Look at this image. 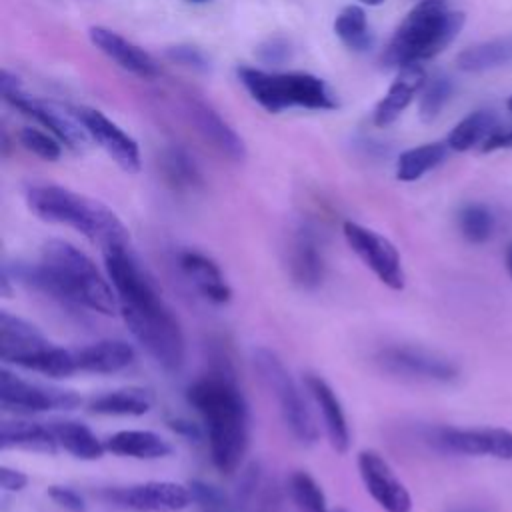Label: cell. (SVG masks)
Here are the masks:
<instances>
[{"label": "cell", "instance_id": "8", "mask_svg": "<svg viewBox=\"0 0 512 512\" xmlns=\"http://www.w3.org/2000/svg\"><path fill=\"white\" fill-rule=\"evenodd\" d=\"M0 86L2 96L10 106L18 108L22 114L34 118L38 124L48 128L54 138H58L70 150H84L86 144L92 140L74 110L68 112L54 102L28 96L26 92H22L18 78L12 76L8 70H2Z\"/></svg>", "mask_w": 512, "mask_h": 512}, {"label": "cell", "instance_id": "27", "mask_svg": "<svg viewBox=\"0 0 512 512\" xmlns=\"http://www.w3.org/2000/svg\"><path fill=\"white\" fill-rule=\"evenodd\" d=\"M0 442L4 450L22 448V450H34V452H46V454H54L58 450V442L50 424L26 422V420L2 422Z\"/></svg>", "mask_w": 512, "mask_h": 512}, {"label": "cell", "instance_id": "44", "mask_svg": "<svg viewBox=\"0 0 512 512\" xmlns=\"http://www.w3.org/2000/svg\"><path fill=\"white\" fill-rule=\"evenodd\" d=\"M0 484L4 492H20L28 484V476L16 468L2 466L0 468Z\"/></svg>", "mask_w": 512, "mask_h": 512}, {"label": "cell", "instance_id": "26", "mask_svg": "<svg viewBox=\"0 0 512 512\" xmlns=\"http://www.w3.org/2000/svg\"><path fill=\"white\" fill-rule=\"evenodd\" d=\"M512 64V34L472 44L458 52L456 66L462 72H486Z\"/></svg>", "mask_w": 512, "mask_h": 512}, {"label": "cell", "instance_id": "47", "mask_svg": "<svg viewBox=\"0 0 512 512\" xmlns=\"http://www.w3.org/2000/svg\"><path fill=\"white\" fill-rule=\"evenodd\" d=\"M452 512H486V510H480V508H458V510H452Z\"/></svg>", "mask_w": 512, "mask_h": 512}, {"label": "cell", "instance_id": "21", "mask_svg": "<svg viewBox=\"0 0 512 512\" xmlns=\"http://www.w3.org/2000/svg\"><path fill=\"white\" fill-rule=\"evenodd\" d=\"M304 384L322 414L330 446L336 452L344 454L350 448V428H348L344 408H342L334 388L318 374H306Z\"/></svg>", "mask_w": 512, "mask_h": 512}, {"label": "cell", "instance_id": "32", "mask_svg": "<svg viewBox=\"0 0 512 512\" xmlns=\"http://www.w3.org/2000/svg\"><path fill=\"white\" fill-rule=\"evenodd\" d=\"M334 32L342 44L354 52H366L374 46V34L368 28L366 12L360 6H346L334 20Z\"/></svg>", "mask_w": 512, "mask_h": 512}, {"label": "cell", "instance_id": "41", "mask_svg": "<svg viewBox=\"0 0 512 512\" xmlns=\"http://www.w3.org/2000/svg\"><path fill=\"white\" fill-rule=\"evenodd\" d=\"M48 496L54 504H58L60 508L68 510V512H86V504L84 498L68 486H50L48 488Z\"/></svg>", "mask_w": 512, "mask_h": 512}, {"label": "cell", "instance_id": "3", "mask_svg": "<svg viewBox=\"0 0 512 512\" xmlns=\"http://www.w3.org/2000/svg\"><path fill=\"white\" fill-rule=\"evenodd\" d=\"M186 400L204 422L214 468L236 472L248 450L250 414L232 370L220 366L200 376L188 386Z\"/></svg>", "mask_w": 512, "mask_h": 512}, {"label": "cell", "instance_id": "7", "mask_svg": "<svg viewBox=\"0 0 512 512\" xmlns=\"http://www.w3.org/2000/svg\"><path fill=\"white\" fill-rule=\"evenodd\" d=\"M252 364L266 390L274 396L278 412L290 434L302 446H312L318 440L314 416L304 400V394L280 356L270 348H254Z\"/></svg>", "mask_w": 512, "mask_h": 512}, {"label": "cell", "instance_id": "40", "mask_svg": "<svg viewBox=\"0 0 512 512\" xmlns=\"http://www.w3.org/2000/svg\"><path fill=\"white\" fill-rule=\"evenodd\" d=\"M166 56L176 62V64H182L186 68H194V70H208V58L206 54L196 48V46H186V44H178V46H170L166 50Z\"/></svg>", "mask_w": 512, "mask_h": 512}, {"label": "cell", "instance_id": "18", "mask_svg": "<svg viewBox=\"0 0 512 512\" xmlns=\"http://www.w3.org/2000/svg\"><path fill=\"white\" fill-rule=\"evenodd\" d=\"M90 42L112 62H116L126 72L140 76V78H154L158 76V64L156 60L134 42L126 40L118 32L104 28V26H92L88 30Z\"/></svg>", "mask_w": 512, "mask_h": 512}, {"label": "cell", "instance_id": "51", "mask_svg": "<svg viewBox=\"0 0 512 512\" xmlns=\"http://www.w3.org/2000/svg\"><path fill=\"white\" fill-rule=\"evenodd\" d=\"M206 512H222V510H206Z\"/></svg>", "mask_w": 512, "mask_h": 512}, {"label": "cell", "instance_id": "9", "mask_svg": "<svg viewBox=\"0 0 512 512\" xmlns=\"http://www.w3.org/2000/svg\"><path fill=\"white\" fill-rule=\"evenodd\" d=\"M424 442L442 454L512 460V432L504 428H424Z\"/></svg>", "mask_w": 512, "mask_h": 512}, {"label": "cell", "instance_id": "20", "mask_svg": "<svg viewBox=\"0 0 512 512\" xmlns=\"http://www.w3.org/2000/svg\"><path fill=\"white\" fill-rule=\"evenodd\" d=\"M178 266L190 284L210 302L228 304L232 298V288L220 270V266L206 254L198 250H182L178 254Z\"/></svg>", "mask_w": 512, "mask_h": 512}, {"label": "cell", "instance_id": "17", "mask_svg": "<svg viewBox=\"0 0 512 512\" xmlns=\"http://www.w3.org/2000/svg\"><path fill=\"white\" fill-rule=\"evenodd\" d=\"M186 112L202 138L208 140L220 154H224L232 162H242L246 158L244 140L210 104L190 98L186 102Z\"/></svg>", "mask_w": 512, "mask_h": 512}, {"label": "cell", "instance_id": "16", "mask_svg": "<svg viewBox=\"0 0 512 512\" xmlns=\"http://www.w3.org/2000/svg\"><path fill=\"white\" fill-rule=\"evenodd\" d=\"M286 268L292 282L304 290H314L322 284L326 260L322 246L310 228H300L292 236L286 250Z\"/></svg>", "mask_w": 512, "mask_h": 512}, {"label": "cell", "instance_id": "31", "mask_svg": "<svg viewBox=\"0 0 512 512\" xmlns=\"http://www.w3.org/2000/svg\"><path fill=\"white\" fill-rule=\"evenodd\" d=\"M496 116L492 110H474L464 116L448 134L446 144L454 152H466L482 144L496 128Z\"/></svg>", "mask_w": 512, "mask_h": 512}, {"label": "cell", "instance_id": "46", "mask_svg": "<svg viewBox=\"0 0 512 512\" xmlns=\"http://www.w3.org/2000/svg\"><path fill=\"white\" fill-rule=\"evenodd\" d=\"M504 262H506V270H508V276L512 280V242L508 244L506 248V254H504Z\"/></svg>", "mask_w": 512, "mask_h": 512}, {"label": "cell", "instance_id": "2", "mask_svg": "<svg viewBox=\"0 0 512 512\" xmlns=\"http://www.w3.org/2000/svg\"><path fill=\"white\" fill-rule=\"evenodd\" d=\"M14 278L62 304L82 306L104 316L118 310L110 278L96 268L86 252L66 240H48L42 246L40 260L32 266H18Z\"/></svg>", "mask_w": 512, "mask_h": 512}, {"label": "cell", "instance_id": "36", "mask_svg": "<svg viewBox=\"0 0 512 512\" xmlns=\"http://www.w3.org/2000/svg\"><path fill=\"white\" fill-rule=\"evenodd\" d=\"M162 170H164L166 180L174 188H180V190L196 188L202 182L194 160L180 148H170L164 152Z\"/></svg>", "mask_w": 512, "mask_h": 512}, {"label": "cell", "instance_id": "11", "mask_svg": "<svg viewBox=\"0 0 512 512\" xmlns=\"http://www.w3.org/2000/svg\"><path fill=\"white\" fill-rule=\"evenodd\" d=\"M100 498L114 508L130 512H180L194 502L188 484L168 480L104 488Z\"/></svg>", "mask_w": 512, "mask_h": 512}, {"label": "cell", "instance_id": "35", "mask_svg": "<svg viewBox=\"0 0 512 512\" xmlns=\"http://www.w3.org/2000/svg\"><path fill=\"white\" fill-rule=\"evenodd\" d=\"M494 214L488 206L480 202H470L458 212V228L462 236L472 244L486 242L494 232Z\"/></svg>", "mask_w": 512, "mask_h": 512}, {"label": "cell", "instance_id": "34", "mask_svg": "<svg viewBox=\"0 0 512 512\" xmlns=\"http://www.w3.org/2000/svg\"><path fill=\"white\" fill-rule=\"evenodd\" d=\"M288 492L300 512H334L328 508L324 490L308 472H294L288 480Z\"/></svg>", "mask_w": 512, "mask_h": 512}, {"label": "cell", "instance_id": "24", "mask_svg": "<svg viewBox=\"0 0 512 512\" xmlns=\"http://www.w3.org/2000/svg\"><path fill=\"white\" fill-rule=\"evenodd\" d=\"M106 452L120 458L158 460L172 454V446L152 430H120L104 440Z\"/></svg>", "mask_w": 512, "mask_h": 512}, {"label": "cell", "instance_id": "4", "mask_svg": "<svg viewBox=\"0 0 512 512\" xmlns=\"http://www.w3.org/2000/svg\"><path fill=\"white\" fill-rule=\"evenodd\" d=\"M26 204L40 220L68 226L102 248L130 244L128 230L112 208L64 186L32 184L26 188Z\"/></svg>", "mask_w": 512, "mask_h": 512}, {"label": "cell", "instance_id": "1", "mask_svg": "<svg viewBox=\"0 0 512 512\" xmlns=\"http://www.w3.org/2000/svg\"><path fill=\"white\" fill-rule=\"evenodd\" d=\"M102 254L106 276L114 286L118 310L130 334L164 370H180L186 358L182 326L132 254L130 244L102 248Z\"/></svg>", "mask_w": 512, "mask_h": 512}, {"label": "cell", "instance_id": "10", "mask_svg": "<svg viewBox=\"0 0 512 512\" xmlns=\"http://www.w3.org/2000/svg\"><path fill=\"white\" fill-rule=\"evenodd\" d=\"M346 244L362 260V264L390 290H402L406 274L398 248L382 234L358 222L346 220L342 226Z\"/></svg>", "mask_w": 512, "mask_h": 512}, {"label": "cell", "instance_id": "22", "mask_svg": "<svg viewBox=\"0 0 512 512\" xmlns=\"http://www.w3.org/2000/svg\"><path fill=\"white\" fill-rule=\"evenodd\" d=\"M424 84H426V72L422 64L400 68V74L396 76V80L390 84L384 98L374 108V116H372L374 124L380 128L392 124L408 108L414 96L422 92Z\"/></svg>", "mask_w": 512, "mask_h": 512}, {"label": "cell", "instance_id": "29", "mask_svg": "<svg viewBox=\"0 0 512 512\" xmlns=\"http://www.w3.org/2000/svg\"><path fill=\"white\" fill-rule=\"evenodd\" d=\"M152 396L144 388H118L90 400L88 408L100 416H142L150 410Z\"/></svg>", "mask_w": 512, "mask_h": 512}, {"label": "cell", "instance_id": "48", "mask_svg": "<svg viewBox=\"0 0 512 512\" xmlns=\"http://www.w3.org/2000/svg\"><path fill=\"white\" fill-rule=\"evenodd\" d=\"M362 4H368V6H378V4H382L384 0H360Z\"/></svg>", "mask_w": 512, "mask_h": 512}, {"label": "cell", "instance_id": "19", "mask_svg": "<svg viewBox=\"0 0 512 512\" xmlns=\"http://www.w3.org/2000/svg\"><path fill=\"white\" fill-rule=\"evenodd\" d=\"M46 346H50V342L34 324L8 310H0V358L4 364L20 366Z\"/></svg>", "mask_w": 512, "mask_h": 512}, {"label": "cell", "instance_id": "25", "mask_svg": "<svg viewBox=\"0 0 512 512\" xmlns=\"http://www.w3.org/2000/svg\"><path fill=\"white\" fill-rule=\"evenodd\" d=\"M278 506V490L258 464H252L240 476L236 488L238 512H274Z\"/></svg>", "mask_w": 512, "mask_h": 512}, {"label": "cell", "instance_id": "13", "mask_svg": "<svg viewBox=\"0 0 512 512\" xmlns=\"http://www.w3.org/2000/svg\"><path fill=\"white\" fill-rule=\"evenodd\" d=\"M0 404L6 412H48V410H72L82 404V398L74 390L42 386L28 382L8 368L0 370Z\"/></svg>", "mask_w": 512, "mask_h": 512}, {"label": "cell", "instance_id": "33", "mask_svg": "<svg viewBox=\"0 0 512 512\" xmlns=\"http://www.w3.org/2000/svg\"><path fill=\"white\" fill-rule=\"evenodd\" d=\"M20 368L24 370H32L50 378H68L74 372H78L76 366V356L74 352L60 348V346H46L44 350H40L38 354L26 358Z\"/></svg>", "mask_w": 512, "mask_h": 512}, {"label": "cell", "instance_id": "43", "mask_svg": "<svg viewBox=\"0 0 512 512\" xmlns=\"http://www.w3.org/2000/svg\"><path fill=\"white\" fill-rule=\"evenodd\" d=\"M504 148H512V124L496 126L492 130V134L480 144L482 152H496V150H504Z\"/></svg>", "mask_w": 512, "mask_h": 512}, {"label": "cell", "instance_id": "38", "mask_svg": "<svg viewBox=\"0 0 512 512\" xmlns=\"http://www.w3.org/2000/svg\"><path fill=\"white\" fill-rule=\"evenodd\" d=\"M18 140L28 152H32L34 156H38L42 160H48V162L58 160L60 154H62V146H60L62 142L58 138H52L46 132H42L38 128H32V126L22 128L20 134H18Z\"/></svg>", "mask_w": 512, "mask_h": 512}, {"label": "cell", "instance_id": "5", "mask_svg": "<svg viewBox=\"0 0 512 512\" xmlns=\"http://www.w3.org/2000/svg\"><path fill=\"white\" fill-rule=\"evenodd\" d=\"M464 26V14L450 10L446 0H418L390 38L382 60L392 68L422 64L440 54Z\"/></svg>", "mask_w": 512, "mask_h": 512}, {"label": "cell", "instance_id": "23", "mask_svg": "<svg viewBox=\"0 0 512 512\" xmlns=\"http://www.w3.org/2000/svg\"><path fill=\"white\" fill-rule=\"evenodd\" d=\"M74 356L80 372L116 374L134 362L136 352L124 340H100L76 350Z\"/></svg>", "mask_w": 512, "mask_h": 512}, {"label": "cell", "instance_id": "28", "mask_svg": "<svg viewBox=\"0 0 512 512\" xmlns=\"http://www.w3.org/2000/svg\"><path fill=\"white\" fill-rule=\"evenodd\" d=\"M56 442L68 454L80 460H98L106 452L104 442L82 422L76 420H58L50 424Z\"/></svg>", "mask_w": 512, "mask_h": 512}, {"label": "cell", "instance_id": "39", "mask_svg": "<svg viewBox=\"0 0 512 512\" xmlns=\"http://www.w3.org/2000/svg\"><path fill=\"white\" fill-rule=\"evenodd\" d=\"M292 54V48H290V42L284 40V38H268L266 42H262L258 48H256V56L262 64H268V66H278V64H284Z\"/></svg>", "mask_w": 512, "mask_h": 512}, {"label": "cell", "instance_id": "49", "mask_svg": "<svg viewBox=\"0 0 512 512\" xmlns=\"http://www.w3.org/2000/svg\"><path fill=\"white\" fill-rule=\"evenodd\" d=\"M506 108H508V112H512V94H510L508 100H506Z\"/></svg>", "mask_w": 512, "mask_h": 512}, {"label": "cell", "instance_id": "45", "mask_svg": "<svg viewBox=\"0 0 512 512\" xmlns=\"http://www.w3.org/2000/svg\"><path fill=\"white\" fill-rule=\"evenodd\" d=\"M170 428L176 430L178 434L182 436H188V438H198L200 436V430L194 422H188V420H182V418H176V420H170Z\"/></svg>", "mask_w": 512, "mask_h": 512}, {"label": "cell", "instance_id": "37", "mask_svg": "<svg viewBox=\"0 0 512 512\" xmlns=\"http://www.w3.org/2000/svg\"><path fill=\"white\" fill-rule=\"evenodd\" d=\"M450 94H452V80L450 78L434 76L432 80H426V84L422 88V94H420V104H418L420 118L424 122L434 120L442 112Z\"/></svg>", "mask_w": 512, "mask_h": 512}, {"label": "cell", "instance_id": "6", "mask_svg": "<svg viewBox=\"0 0 512 512\" xmlns=\"http://www.w3.org/2000/svg\"><path fill=\"white\" fill-rule=\"evenodd\" d=\"M236 76L252 100L268 112L294 106L308 110H334L338 106L326 82L308 72H266L240 66Z\"/></svg>", "mask_w": 512, "mask_h": 512}, {"label": "cell", "instance_id": "50", "mask_svg": "<svg viewBox=\"0 0 512 512\" xmlns=\"http://www.w3.org/2000/svg\"><path fill=\"white\" fill-rule=\"evenodd\" d=\"M188 2H194V4H204V2H208V0H188Z\"/></svg>", "mask_w": 512, "mask_h": 512}, {"label": "cell", "instance_id": "14", "mask_svg": "<svg viewBox=\"0 0 512 512\" xmlns=\"http://www.w3.org/2000/svg\"><path fill=\"white\" fill-rule=\"evenodd\" d=\"M358 472L366 492L384 512H412L408 488L376 450H362L358 454Z\"/></svg>", "mask_w": 512, "mask_h": 512}, {"label": "cell", "instance_id": "42", "mask_svg": "<svg viewBox=\"0 0 512 512\" xmlns=\"http://www.w3.org/2000/svg\"><path fill=\"white\" fill-rule=\"evenodd\" d=\"M188 486H190V490H192L194 502H198V504L204 506L206 510H222L224 498H222V494H220L214 486H210V484H206V482H200V480H194V482H190Z\"/></svg>", "mask_w": 512, "mask_h": 512}, {"label": "cell", "instance_id": "12", "mask_svg": "<svg viewBox=\"0 0 512 512\" xmlns=\"http://www.w3.org/2000/svg\"><path fill=\"white\" fill-rule=\"evenodd\" d=\"M376 364L386 374L414 382L448 384L458 378V366L450 358L418 346H386L376 352Z\"/></svg>", "mask_w": 512, "mask_h": 512}, {"label": "cell", "instance_id": "30", "mask_svg": "<svg viewBox=\"0 0 512 512\" xmlns=\"http://www.w3.org/2000/svg\"><path fill=\"white\" fill-rule=\"evenodd\" d=\"M448 150L446 142H428L404 150L396 160V178L400 182H414L422 178L446 160Z\"/></svg>", "mask_w": 512, "mask_h": 512}, {"label": "cell", "instance_id": "15", "mask_svg": "<svg viewBox=\"0 0 512 512\" xmlns=\"http://www.w3.org/2000/svg\"><path fill=\"white\" fill-rule=\"evenodd\" d=\"M74 114L84 124L90 138L128 174H136L142 166L140 148L136 140L126 134L116 122L96 108H74Z\"/></svg>", "mask_w": 512, "mask_h": 512}]
</instances>
